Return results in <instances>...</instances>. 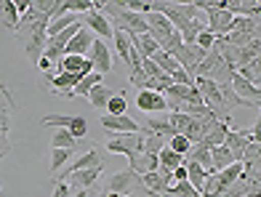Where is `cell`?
Instances as JSON below:
<instances>
[{
    "mask_svg": "<svg viewBox=\"0 0 261 197\" xmlns=\"http://www.w3.org/2000/svg\"><path fill=\"white\" fill-rule=\"evenodd\" d=\"M229 32H251V35H258V19L232 16V30Z\"/></svg>",
    "mask_w": 261,
    "mask_h": 197,
    "instance_id": "obj_31",
    "label": "cell"
},
{
    "mask_svg": "<svg viewBox=\"0 0 261 197\" xmlns=\"http://www.w3.org/2000/svg\"><path fill=\"white\" fill-rule=\"evenodd\" d=\"M101 75H96V72H91V75H83L80 77V83L72 88V94H69V99H75V96H88V91L96 86V83H101Z\"/></svg>",
    "mask_w": 261,
    "mask_h": 197,
    "instance_id": "obj_26",
    "label": "cell"
},
{
    "mask_svg": "<svg viewBox=\"0 0 261 197\" xmlns=\"http://www.w3.org/2000/svg\"><path fill=\"white\" fill-rule=\"evenodd\" d=\"M104 147H107V152H112V155H125L128 168H130L136 163V157L141 155V136L139 133H117Z\"/></svg>",
    "mask_w": 261,
    "mask_h": 197,
    "instance_id": "obj_2",
    "label": "cell"
},
{
    "mask_svg": "<svg viewBox=\"0 0 261 197\" xmlns=\"http://www.w3.org/2000/svg\"><path fill=\"white\" fill-rule=\"evenodd\" d=\"M48 21H51V14H43L38 21H32L30 27H24L21 32H27V45H24V53H27V59L32 64H38L40 62V56H43V48H45V40H48ZM19 32V35H21Z\"/></svg>",
    "mask_w": 261,
    "mask_h": 197,
    "instance_id": "obj_1",
    "label": "cell"
},
{
    "mask_svg": "<svg viewBox=\"0 0 261 197\" xmlns=\"http://www.w3.org/2000/svg\"><path fill=\"white\" fill-rule=\"evenodd\" d=\"M3 112H8V107H0V115H3Z\"/></svg>",
    "mask_w": 261,
    "mask_h": 197,
    "instance_id": "obj_45",
    "label": "cell"
},
{
    "mask_svg": "<svg viewBox=\"0 0 261 197\" xmlns=\"http://www.w3.org/2000/svg\"><path fill=\"white\" fill-rule=\"evenodd\" d=\"M101 171H104L101 163L93 165V168H86V171H75V173H69V176H67V184L72 189H88V187H93V184L99 181Z\"/></svg>",
    "mask_w": 261,
    "mask_h": 197,
    "instance_id": "obj_11",
    "label": "cell"
},
{
    "mask_svg": "<svg viewBox=\"0 0 261 197\" xmlns=\"http://www.w3.org/2000/svg\"><path fill=\"white\" fill-rule=\"evenodd\" d=\"M139 133H155V136H163V138L176 136V131L171 128V123H168V120H155V118H149L144 125H141V131H139Z\"/></svg>",
    "mask_w": 261,
    "mask_h": 197,
    "instance_id": "obj_24",
    "label": "cell"
},
{
    "mask_svg": "<svg viewBox=\"0 0 261 197\" xmlns=\"http://www.w3.org/2000/svg\"><path fill=\"white\" fill-rule=\"evenodd\" d=\"M91 43H93V35H91L86 27H80V32H77L75 38L67 43L64 56H88V51H91Z\"/></svg>",
    "mask_w": 261,
    "mask_h": 197,
    "instance_id": "obj_15",
    "label": "cell"
},
{
    "mask_svg": "<svg viewBox=\"0 0 261 197\" xmlns=\"http://www.w3.org/2000/svg\"><path fill=\"white\" fill-rule=\"evenodd\" d=\"M125 107H128L125 91H115V96L107 101V107H104V115H112V118H117V115H125Z\"/></svg>",
    "mask_w": 261,
    "mask_h": 197,
    "instance_id": "obj_27",
    "label": "cell"
},
{
    "mask_svg": "<svg viewBox=\"0 0 261 197\" xmlns=\"http://www.w3.org/2000/svg\"><path fill=\"white\" fill-rule=\"evenodd\" d=\"M38 67H40L43 72H45V69H51V62H48V59H43V56H40V62H38Z\"/></svg>",
    "mask_w": 261,
    "mask_h": 197,
    "instance_id": "obj_42",
    "label": "cell"
},
{
    "mask_svg": "<svg viewBox=\"0 0 261 197\" xmlns=\"http://www.w3.org/2000/svg\"><path fill=\"white\" fill-rule=\"evenodd\" d=\"M227 131H229V123L211 120V123H205V133H203V138H200V144H205L208 149H211V147H221Z\"/></svg>",
    "mask_w": 261,
    "mask_h": 197,
    "instance_id": "obj_13",
    "label": "cell"
},
{
    "mask_svg": "<svg viewBox=\"0 0 261 197\" xmlns=\"http://www.w3.org/2000/svg\"><path fill=\"white\" fill-rule=\"evenodd\" d=\"M56 72L62 75V72H69V75H91L93 72V67L91 62L86 59V56H62V59L56 62Z\"/></svg>",
    "mask_w": 261,
    "mask_h": 197,
    "instance_id": "obj_10",
    "label": "cell"
},
{
    "mask_svg": "<svg viewBox=\"0 0 261 197\" xmlns=\"http://www.w3.org/2000/svg\"><path fill=\"white\" fill-rule=\"evenodd\" d=\"M152 62H155V64L160 67V72H165V75H173L176 69H181L179 62H176L171 53H165V51H158L155 56H152Z\"/></svg>",
    "mask_w": 261,
    "mask_h": 197,
    "instance_id": "obj_29",
    "label": "cell"
},
{
    "mask_svg": "<svg viewBox=\"0 0 261 197\" xmlns=\"http://www.w3.org/2000/svg\"><path fill=\"white\" fill-rule=\"evenodd\" d=\"M243 197H261V189H256V192H248V194H243Z\"/></svg>",
    "mask_w": 261,
    "mask_h": 197,
    "instance_id": "obj_44",
    "label": "cell"
},
{
    "mask_svg": "<svg viewBox=\"0 0 261 197\" xmlns=\"http://www.w3.org/2000/svg\"><path fill=\"white\" fill-rule=\"evenodd\" d=\"M171 179H173V184H176V181H187V168H184V165L173 168V171H171Z\"/></svg>",
    "mask_w": 261,
    "mask_h": 197,
    "instance_id": "obj_40",
    "label": "cell"
},
{
    "mask_svg": "<svg viewBox=\"0 0 261 197\" xmlns=\"http://www.w3.org/2000/svg\"><path fill=\"white\" fill-rule=\"evenodd\" d=\"M80 21H83V27H86L88 32H91V30L96 32L99 40H104V43H107V38H112V32H115L112 24H110V19H107L101 11H96V8H91L88 14H83Z\"/></svg>",
    "mask_w": 261,
    "mask_h": 197,
    "instance_id": "obj_7",
    "label": "cell"
},
{
    "mask_svg": "<svg viewBox=\"0 0 261 197\" xmlns=\"http://www.w3.org/2000/svg\"><path fill=\"white\" fill-rule=\"evenodd\" d=\"M237 75H240L243 80H248L251 86L258 88V59L251 62V64H245V67H240V69H237Z\"/></svg>",
    "mask_w": 261,
    "mask_h": 197,
    "instance_id": "obj_34",
    "label": "cell"
},
{
    "mask_svg": "<svg viewBox=\"0 0 261 197\" xmlns=\"http://www.w3.org/2000/svg\"><path fill=\"white\" fill-rule=\"evenodd\" d=\"M234 163V157L227 147H211V173H219L224 168H229Z\"/></svg>",
    "mask_w": 261,
    "mask_h": 197,
    "instance_id": "obj_22",
    "label": "cell"
},
{
    "mask_svg": "<svg viewBox=\"0 0 261 197\" xmlns=\"http://www.w3.org/2000/svg\"><path fill=\"white\" fill-rule=\"evenodd\" d=\"M0 189H3V187H0Z\"/></svg>",
    "mask_w": 261,
    "mask_h": 197,
    "instance_id": "obj_46",
    "label": "cell"
},
{
    "mask_svg": "<svg viewBox=\"0 0 261 197\" xmlns=\"http://www.w3.org/2000/svg\"><path fill=\"white\" fill-rule=\"evenodd\" d=\"M115 96V91L110 88V86H104V83H96V86H93L91 91H88V101H91V107L93 109H104L107 107V101H110Z\"/></svg>",
    "mask_w": 261,
    "mask_h": 197,
    "instance_id": "obj_21",
    "label": "cell"
},
{
    "mask_svg": "<svg viewBox=\"0 0 261 197\" xmlns=\"http://www.w3.org/2000/svg\"><path fill=\"white\" fill-rule=\"evenodd\" d=\"M165 197H200V192L192 189L189 181H176V184H171V189L165 192Z\"/></svg>",
    "mask_w": 261,
    "mask_h": 197,
    "instance_id": "obj_32",
    "label": "cell"
},
{
    "mask_svg": "<svg viewBox=\"0 0 261 197\" xmlns=\"http://www.w3.org/2000/svg\"><path fill=\"white\" fill-rule=\"evenodd\" d=\"M144 21H147V32H149V38L155 40L158 45H160V43H163V40L173 32L171 21L165 19L163 14H158V11H149V14L144 16Z\"/></svg>",
    "mask_w": 261,
    "mask_h": 197,
    "instance_id": "obj_8",
    "label": "cell"
},
{
    "mask_svg": "<svg viewBox=\"0 0 261 197\" xmlns=\"http://www.w3.org/2000/svg\"><path fill=\"white\" fill-rule=\"evenodd\" d=\"M136 107L147 115H155V112H165V96L155 94V91H139L136 96Z\"/></svg>",
    "mask_w": 261,
    "mask_h": 197,
    "instance_id": "obj_14",
    "label": "cell"
},
{
    "mask_svg": "<svg viewBox=\"0 0 261 197\" xmlns=\"http://www.w3.org/2000/svg\"><path fill=\"white\" fill-rule=\"evenodd\" d=\"M101 128L115 131V133H139L141 125L136 120H130L128 115H117V118H112V115H101Z\"/></svg>",
    "mask_w": 261,
    "mask_h": 197,
    "instance_id": "obj_12",
    "label": "cell"
},
{
    "mask_svg": "<svg viewBox=\"0 0 261 197\" xmlns=\"http://www.w3.org/2000/svg\"><path fill=\"white\" fill-rule=\"evenodd\" d=\"M248 144H251V142H248V136H245L243 131L229 128L227 136H224V144H221V147H227L229 152H232V157H234V163H240V160H243V152H245V147H248Z\"/></svg>",
    "mask_w": 261,
    "mask_h": 197,
    "instance_id": "obj_16",
    "label": "cell"
},
{
    "mask_svg": "<svg viewBox=\"0 0 261 197\" xmlns=\"http://www.w3.org/2000/svg\"><path fill=\"white\" fill-rule=\"evenodd\" d=\"M45 83H48V88L54 91V94H62V96H67V99H69V94H72V88L80 83V75L62 72V75H56V77H48Z\"/></svg>",
    "mask_w": 261,
    "mask_h": 197,
    "instance_id": "obj_17",
    "label": "cell"
},
{
    "mask_svg": "<svg viewBox=\"0 0 261 197\" xmlns=\"http://www.w3.org/2000/svg\"><path fill=\"white\" fill-rule=\"evenodd\" d=\"M205 27L208 32L213 35V38H224V35H229L232 30V14L229 11H208V16H205Z\"/></svg>",
    "mask_w": 261,
    "mask_h": 197,
    "instance_id": "obj_9",
    "label": "cell"
},
{
    "mask_svg": "<svg viewBox=\"0 0 261 197\" xmlns=\"http://www.w3.org/2000/svg\"><path fill=\"white\" fill-rule=\"evenodd\" d=\"M0 24L11 32H19V14L14 0H0Z\"/></svg>",
    "mask_w": 261,
    "mask_h": 197,
    "instance_id": "obj_20",
    "label": "cell"
},
{
    "mask_svg": "<svg viewBox=\"0 0 261 197\" xmlns=\"http://www.w3.org/2000/svg\"><path fill=\"white\" fill-rule=\"evenodd\" d=\"M0 94H3V99H6V107H8V109H11V107H14V104H16V101H14V96H11V94H8V88H6L3 83H0Z\"/></svg>",
    "mask_w": 261,
    "mask_h": 197,
    "instance_id": "obj_41",
    "label": "cell"
},
{
    "mask_svg": "<svg viewBox=\"0 0 261 197\" xmlns=\"http://www.w3.org/2000/svg\"><path fill=\"white\" fill-rule=\"evenodd\" d=\"M173 59L179 62V67L184 69V72L195 80V75H197V67H200V62L205 59V51H200L197 45H181L179 51L173 53Z\"/></svg>",
    "mask_w": 261,
    "mask_h": 197,
    "instance_id": "obj_6",
    "label": "cell"
},
{
    "mask_svg": "<svg viewBox=\"0 0 261 197\" xmlns=\"http://www.w3.org/2000/svg\"><path fill=\"white\" fill-rule=\"evenodd\" d=\"M99 197H123V194H115V192H101Z\"/></svg>",
    "mask_w": 261,
    "mask_h": 197,
    "instance_id": "obj_43",
    "label": "cell"
},
{
    "mask_svg": "<svg viewBox=\"0 0 261 197\" xmlns=\"http://www.w3.org/2000/svg\"><path fill=\"white\" fill-rule=\"evenodd\" d=\"M69 157H72V152H69V149H51V173L62 171V165L67 163Z\"/></svg>",
    "mask_w": 261,
    "mask_h": 197,
    "instance_id": "obj_35",
    "label": "cell"
},
{
    "mask_svg": "<svg viewBox=\"0 0 261 197\" xmlns=\"http://www.w3.org/2000/svg\"><path fill=\"white\" fill-rule=\"evenodd\" d=\"M11 152V142H8V133H0V160Z\"/></svg>",
    "mask_w": 261,
    "mask_h": 197,
    "instance_id": "obj_39",
    "label": "cell"
},
{
    "mask_svg": "<svg viewBox=\"0 0 261 197\" xmlns=\"http://www.w3.org/2000/svg\"><path fill=\"white\" fill-rule=\"evenodd\" d=\"M141 72H144L147 77H152V80H158V77L163 75V72H160V67L152 62V59H144V62H141Z\"/></svg>",
    "mask_w": 261,
    "mask_h": 197,
    "instance_id": "obj_37",
    "label": "cell"
},
{
    "mask_svg": "<svg viewBox=\"0 0 261 197\" xmlns=\"http://www.w3.org/2000/svg\"><path fill=\"white\" fill-rule=\"evenodd\" d=\"M165 147H168V149H173L176 155H181V157H184V155L189 152V147H192V144H189L184 136H179V133H176V136H171L168 142H165Z\"/></svg>",
    "mask_w": 261,
    "mask_h": 197,
    "instance_id": "obj_36",
    "label": "cell"
},
{
    "mask_svg": "<svg viewBox=\"0 0 261 197\" xmlns=\"http://www.w3.org/2000/svg\"><path fill=\"white\" fill-rule=\"evenodd\" d=\"M51 149H69V152H77L80 144H77V138L64 131V128H56V133L51 136Z\"/></svg>",
    "mask_w": 261,
    "mask_h": 197,
    "instance_id": "obj_23",
    "label": "cell"
},
{
    "mask_svg": "<svg viewBox=\"0 0 261 197\" xmlns=\"http://www.w3.org/2000/svg\"><path fill=\"white\" fill-rule=\"evenodd\" d=\"M86 59L91 62V67H93V72H96V75L104 77L107 72H112V53H110V48H107V43H104V40L93 38L91 51H88Z\"/></svg>",
    "mask_w": 261,
    "mask_h": 197,
    "instance_id": "obj_5",
    "label": "cell"
},
{
    "mask_svg": "<svg viewBox=\"0 0 261 197\" xmlns=\"http://www.w3.org/2000/svg\"><path fill=\"white\" fill-rule=\"evenodd\" d=\"M54 197H72V187H69L67 181H56V187H54Z\"/></svg>",
    "mask_w": 261,
    "mask_h": 197,
    "instance_id": "obj_38",
    "label": "cell"
},
{
    "mask_svg": "<svg viewBox=\"0 0 261 197\" xmlns=\"http://www.w3.org/2000/svg\"><path fill=\"white\" fill-rule=\"evenodd\" d=\"M130 45L139 51V56L141 59H152L160 48H158V43L149 38V32H144V35H130Z\"/></svg>",
    "mask_w": 261,
    "mask_h": 197,
    "instance_id": "obj_19",
    "label": "cell"
},
{
    "mask_svg": "<svg viewBox=\"0 0 261 197\" xmlns=\"http://www.w3.org/2000/svg\"><path fill=\"white\" fill-rule=\"evenodd\" d=\"M184 168H187V181L192 184V189L200 192V189H203V184H205V176H208V173L200 168L197 163H184Z\"/></svg>",
    "mask_w": 261,
    "mask_h": 197,
    "instance_id": "obj_28",
    "label": "cell"
},
{
    "mask_svg": "<svg viewBox=\"0 0 261 197\" xmlns=\"http://www.w3.org/2000/svg\"><path fill=\"white\" fill-rule=\"evenodd\" d=\"M40 125H45V128H64V131L72 133L77 142L88 133V123H86V118H80V115H48V118L40 120Z\"/></svg>",
    "mask_w": 261,
    "mask_h": 197,
    "instance_id": "obj_3",
    "label": "cell"
},
{
    "mask_svg": "<svg viewBox=\"0 0 261 197\" xmlns=\"http://www.w3.org/2000/svg\"><path fill=\"white\" fill-rule=\"evenodd\" d=\"M128 171H134L136 176H144V173H149V171H158V155H149V152H141L139 157H136V163L130 165Z\"/></svg>",
    "mask_w": 261,
    "mask_h": 197,
    "instance_id": "obj_25",
    "label": "cell"
},
{
    "mask_svg": "<svg viewBox=\"0 0 261 197\" xmlns=\"http://www.w3.org/2000/svg\"><path fill=\"white\" fill-rule=\"evenodd\" d=\"M112 40L117 45V53H120V59L128 62V51H130V35H125L123 30H115L112 32Z\"/></svg>",
    "mask_w": 261,
    "mask_h": 197,
    "instance_id": "obj_33",
    "label": "cell"
},
{
    "mask_svg": "<svg viewBox=\"0 0 261 197\" xmlns=\"http://www.w3.org/2000/svg\"><path fill=\"white\" fill-rule=\"evenodd\" d=\"M101 163V157H99V149H88L83 157H77L75 163H72V168H67V171H62V176H59V181H67V176L69 173H75V171H86V168H93V165H99Z\"/></svg>",
    "mask_w": 261,
    "mask_h": 197,
    "instance_id": "obj_18",
    "label": "cell"
},
{
    "mask_svg": "<svg viewBox=\"0 0 261 197\" xmlns=\"http://www.w3.org/2000/svg\"><path fill=\"white\" fill-rule=\"evenodd\" d=\"M136 189H141V179L136 176L134 171H120V173H115V176H110L107 179V184H104V192H115V194H123V197H128L130 192H136Z\"/></svg>",
    "mask_w": 261,
    "mask_h": 197,
    "instance_id": "obj_4",
    "label": "cell"
},
{
    "mask_svg": "<svg viewBox=\"0 0 261 197\" xmlns=\"http://www.w3.org/2000/svg\"><path fill=\"white\" fill-rule=\"evenodd\" d=\"M141 136V152H149V155H158L160 149L165 147V138L155 136V133H139Z\"/></svg>",
    "mask_w": 261,
    "mask_h": 197,
    "instance_id": "obj_30",
    "label": "cell"
}]
</instances>
